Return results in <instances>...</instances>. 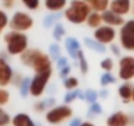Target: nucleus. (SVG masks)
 I'll use <instances>...</instances> for the list:
<instances>
[{
    "label": "nucleus",
    "instance_id": "nucleus-1",
    "mask_svg": "<svg viewBox=\"0 0 134 126\" xmlns=\"http://www.w3.org/2000/svg\"><path fill=\"white\" fill-rule=\"evenodd\" d=\"M20 56V60L24 66L30 67L34 74L37 72H45V71H53V60L49 56V54L43 53L38 49H26Z\"/></svg>",
    "mask_w": 134,
    "mask_h": 126
},
{
    "label": "nucleus",
    "instance_id": "nucleus-2",
    "mask_svg": "<svg viewBox=\"0 0 134 126\" xmlns=\"http://www.w3.org/2000/svg\"><path fill=\"white\" fill-rule=\"evenodd\" d=\"M91 12L92 9L86 0H71L70 4L63 11V16L70 24L82 25L87 21Z\"/></svg>",
    "mask_w": 134,
    "mask_h": 126
},
{
    "label": "nucleus",
    "instance_id": "nucleus-3",
    "mask_svg": "<svg viewBox=\"0 0 134 126\" xmlns=\"http://www.w3.org/2000/svg\"><path fill=\"white\" fill-rule=\"evenodd\" d=\"M4 43H5L7 54L16 56V55H21L28 49L29 38L23 32L11 30V32H7L4 34Z\"/></svg>",
    "mask_w": 134,
    "mask_h": 126
},
{
    "label": "nucleus",
    "instance_id": "nucleus-4",
    "mask_svg": "<svg viewBox=\"0 0 134 126\" xmlns=\"http://www.w3.org/2000/svg\"><path fill=\"white\" fill-rule=\"evenodd\" d=\"M74 114V110L69 104H62V105H54L46 112L45 119L50 125H59L63 123L67 119H71Z\"/></svg>",
    "mask_w": 134,
    "mask_h": 126
},
{
    "label": "nucleus",
    "instance_id": "nucleus-5",
    "mask_svg": "<svg viewBox=\"0 0 134 126\" xmlns=\"http://www.w3.org/2000/svg\"><path fill=\"white\" fill-rule=\"evenodd\" d=\"M34 25V20L33 17L26 13V12H23V11H16L12 17L9 19V28L11 30H16V32H28L33 28Z\"/></svg>",
    "mask_w": 134,
    "mask_h": 126
},
{
    "label": "nucleus",
    "instance_id": "nucleus-6",
    "mask_svg": "<svg viewBox=\"0 0 134 126\" xmlns=\"http://www.w3.org/2000/svg\"><path fill=\"white\" fill-rule=\"evenodd\" d=\"M120 45L126 51H134V19L127 20L118 30Z\"/></svg>",
    "mask_w": 134,
    "mask_h": 126
},
{
    "label": "nucleus",
    "instance_id": "nucleus-7",
    "mask_svg": "<svg viewBox=\"0 0 134 126\" xmlns=\"http://www.w3.org/2000/svg\"><path fill=\"white\" fill-rule=\"evenodd\" d=\"M53 71H45V72H37L34 76L30 79V88H29V95L33 97H40L43 95L49 80L51 79Z\"/></svg>",
    "mask_w": 134,
    "mask_h": 126
},
{
    "label": "nucleus",
    "instance_id": "nucleus-8",
    "mask_svg": "<svg viewBox=\"0 0 134 126\" xmlns=\"http://www.w3.org/2000/svg\"><path fill=\"white\" fill-rule=\"evenodd\" d=\"M118 79L122 82H131L134 79V56L124 55L118 60Z\"/></svg>",
    "mask_w": 134,
    "mask_h": 126
},
{
    "label": "nucleus",
    "instance_id": "nucleus-9",
    "mask_svg": "<svg viewBox=\"0 0 134 126\" xmlns=\"http://www.w3.org/2000/svg\"><path fill=\"white\" fill-rule=\"evenodd\" d=\"M116 37H117L116 28L105 25V24H103L101 26H99L93 32V38L103 45H110L112 42H114Z\"/></svg>",
    "mask_w": 134,
    "mask_h": 126
},
{
    "label": "nucleus",
    "instance_id": "nucleus-10",
    "mask_svg": "<svg viewBox=\"0 0 134 126\" xmlns=\"http://www.w3.org/2000/svg\"><path fill=\"white\" fill-rule=\"evenodd\" d=\"M13 75L15 72L11 65L8 63V60L3 56H0V87H8L9 84H12Z\"/></svg>",
    "mask_w": 134,
    "mask_h": 126
},
{
    "label": "nucleus",
    "instance_id": "nucleus-11",
    "mask_svg": "<svg viewBox=\"0 0 134 126\" xmlns=\"http://www.w3.org/2000/svg\"><path fill=\"white\" fill-rule=\"evenodd\" d=\"M130 121H131L130 114H127L122 110H117L107 118L105 123H107V126H130V123H131Z\"/></svg>",
    "mask_w": 134,
    "mask_h": 126
},
{
    "label": "nucleus",
    "instance_id": "nucleus-12",
    "mask_svg": "<svg viewBox=\"0 0 134 126\" xmlns=\"http://www.w3.org/2000/svg\"><path fill=\"white\" fill-rule=\"evenodd\" d=\"M133 2L131 0H110L109 9L120 16H126L131 12Z\"/></svg>",
    "mask_w": 134,
    "mask_h": 126
},
{
    "label": "nucleus",
    "instance_id": "nucleus-13",
    "mask_svg": "<svg viewBox=\"0 0 134 126\" xmlns=\"http://www.w3.org/2000/svg\"><path fill=\"white\" fill-rule=\"evenodd\" d=\"M101 17H103V24L105 25H109V26H113V28H120L124 25L125 20H124V16H120L117 13H114L113 11H110L109 8L104 12H101Z\"/></svg>",
    "mask_w": 134,
    "mask_h": 126
},
{
    "label": "nucleus",
    "instance_id": "nucleus-14",
    "mask_svg": "<svg viewBox=\"0 0 134 126\" xmlns=\"http://www.w3.org/2000/svg\"><path fill=\"white\" fill-rule=\"evenodd\" d=\"M64 49H66L67 54H69V56H71V59L76 60L78 53L82 47H80V42L75 37H66L64 38Z\"/></svg>",
    "mask_w": 134,
    "mask_h": 126
},
{
    "label": "nucleus",
    "instance_id": "nucleus-15",
    "mask_svg": "<svg viewBox=\"0 0 134 126\" xmlns=\"http://www.w3.org/2000/svg\"><path fill=\"white\" fill-rule=\"evenodd\" d=\"M133 85L130 82H124L118 87V96L124 104L131 102V95H133Z\"/></svg>",
    "mask_w": 134,
    "mask_h": 126
},
{
    "label": "nucleus",
    "instance_id": "nucleus-16",
    "mask_svg": "<svg viewBox=\"0 0 134 126\" xmlns=\"http://www.w3.org/2000/svg\"><path fill=\"white\" fill-rule=\"evenodd\" d=\"M43 5L49 12H62L69 5V0H43Z\"/></svg>",
    "mask_w": 134,
    "mask_h": 126
},
{
    "label": "nucleus",
    "instance_id": "nucleus-17",
    "mask_svg": "<svg viewBox=\"0 0 134 126\" xmlns=\"http://www.w3.org/2000/svg\"><path fill=\"white\" fill-rule=\"evenodd\" d=\"M12 126H37L28 113H17L11 121Z\"/></svg>",
    "mask_w": 134,
    "mask_h": 126
},
{
    "label": "nucleus",
    "instance_id": "nucleus-18",
    "mask_svg": "<svg viewBox=\"0 0 134 126\" xmlns=\"http://www.w3.org/2000/svg\"><path fill=\"white\" fill-rule=\"evenodd\" d=\"M54 105H57V101L54 97H47L45 100H41L38 102L34 104V110L37 113H42V112H47L50 108H53Z\"/></svg>",
    "mask_w": 134,
    "mask_h": 126
},
{
    "label": "nucleus",
    "instance_id": "nucleus-19",
    "mask_svg": "<svg viewBox=\"0 0 134 126\" xmlns=\"http://www.w3.org/2000/svg\"><path fill=\"white\" fill-rule=\"evenodd\" d=\"M86 24H87L88 28H91V29H93V30L97 29L99 26L103 25V17H101V13H100V12H95V11H92V12L90 13V16H88Z\"/></svg>",
    "mask_w": 134,
    "mask_h": 126
},
{
    "label": "nucleus",
    "instance_id": "nucleus-20",
    "mask_svg": "<svg viewBox=\"0 0 134 126\" xmlns=\"http://www.w3.org/2000/svg\"><path fill=\"white\" fill-rule=\"evenodd\" d=\"M88 5L91 7L92 11L95 12H104L109 8V4H110V0H87Z\"/></svg>",
    "mask_w": 134,
    "mask_h": 126
},
{
    "label": "nucleus",
    "instance_id": "nucleus-21",
    "mask_svg": "<svg viewBox=\"0 0 134 126\" xmlns=\"http://www.w3.org/2000/svg\"><path fill=\"white\" fill-rule=\"evenodd\" d=\"M83 42H84V45H86L90 50H93V51H96V53H105V50H107V49H105V45L97 42L95 38L86 37V38L83 39Z\"/></svg>",
    "mask_w": 134,
    "mask_h": 126
},
{
    "label": "nucleus",
    "instance_id": "nucleus-22",
    "mask_svg": "<svg viewBox=\"0 0 134 126\" xmlns=\"http://www.w3.org/2000/svg\"><path fill=\"white\" fill-rule=\"evenodd\" d=\"M76 99H82L84 100V92L80 91V89H72V91H69L66 95H64V104H71L74 102Z\"/></svg>",
    "mask_w": 134,
    "mask_h": 126
},
{
    "label": "nucleus",
    "instance_id": "nucleus-23",
    "mask_svg": "<svg viewBox=\"0 0 134 126\" xmlns=\"http://www.w3.org/2000/svg\"><path fill=\"white\" fill-rule=\"evenodd\" d=\"M60 17H62L60 12H50L49 15H46V16L43 17V22H42V24H43L45 28L49 29L50 26H54Z\"/></svg>",
    "mask_w": 134,
    "mask_h": 126
},
{
    "label": "nucleus",
    "instance_id": "nucleus-24",
    "mask_svg": "<svg viewBox=\"0 0 134 126\" xmlns=\"http://www.w3.org/2000/svg\"><path fill=\"white\" fill-rule=\"evenodd\" d=\"M66 36V29L64 26L60 24V22H57L54 25V29H53V38L57 41V42H60Z\"/></svg>",
    "mask_w": 134,
    "mask_h": 126
},
{
    "label": "nucleus",
    "instance_id": "nucleus-25",
    "mask_svg": "<svg viewBox=\"0 0 134 126\" xmlns=\"http://www.w3.org/2000/svg\"><path fill=\"white\" fill-rule=\"evenodd\" d=\"M63 87L67 91L76 89L79 87V79L76 76H67L66 79H63Z\"/></svg>",
    "mask_w": 134,
    "mask_h": 126
},
{
    "label": "nucleus",
    "instance_id": "nucleus-26",
    "mask_svg": "<svg viewBox=\"0 0 134 126\" xmlns=\"http://www.w3.org/2000/svg\"><path fill=\"white\" fill-rule=\"evenodd\" d=\"M76 60L79 62V68H80L82 74H87L88 70H90V66H88V62H87L86 55H84V53H83L82 49H80L79 53H78V58H76Z\"/></svg>",
    "mask_w": 134,
    "mask_h": 126
},
{
    "label": "nucleus",
    "instance_id": "nucleus-27",
    "mask_svg": "<svg viewBox=\"0 0 134 126\" xmlns=\"http://www.w3.org/2000/svg\"><path fill=\"white\" fill-rule=\"evenodd\" d=\"M49 56L51 58V60H57L59 56H62V49L58 42H54L49 46Z\"/></svg>",
    "mask_w": 134,
    "mask_h": 126
},
{
    "label": "nucleus",
    "instance_id": "nucleus-28",
    "mask_svg": "<svg viewBox=\"0 0 134 126\" xmlns=\"http://www.w3.org/2000/svg\"><path fill=\"white\" fill-rule=\"evenodd\" d=\"M97 99H99V92H97L96 89H91V88H90V89L84 91V100H86L88 104L96 102Z\"/></svg>",
    "mask_w": 134,
    "mask_h": 126
},
{
    "label": "nucleus",
    "instance_id": "nucleus-29",
    "mask_svg": "<svg viewBox=\"0 0 134 126\" xmlns=\"http://www.w3.org/2000/svg\"><path fill=\"white\" fill-rule=\"evenodd\" d=\"M29 88H30V78H25L24 76L23 82L19 85V89H20V93H21L23 97H26L29 95Z\"/></svg>",
    "mask_w": 134,
    "mask_h": 126
},
{
    "label": "nucleus",
    "instance_id": "nucleus-30",
    "mask_svg": "<svg viewBox=\"0 0 134 126\" xmlns=\"http://www.w3.org/2000/svg\"><path fill=\"white\" fill-rule=\"evenodd\" d=\"M100 68L105 72H112V70L114 68V62L112 58H104L100 62Z\"/></svg>",
    "mask_w": 134,
    "mask_h": 126
},
{
    "label": "nucleus",
    "instance_id": "nucleus-31",
    "mask_svg": "<svg viewBox=\"0 0 134 126\" xmlns=\"http://www.w3.org/2000/svg\"><path fill=\"white\" fill-rule=\"evenodd\" d=\"M116 83V78L110 74V72H105L100 76V85L101 87H108L109 84Z\"/></svg>",
    "mask_w": 134,
    "mask_h": 126
},
{
    "label": "nucleus",
    "instance_id": "nucleus-32",
    "mask_svg": "<svg viewBox=\"0 0 134 126\" xmlns=\"http://www.w3.org/2000/svg\"><path fill=\"white\" fill-rule=\"evenodd\" d=\"M9 25V17L5 11L0 9V34H2Z\"/></svg>",
    "mask_w": 134,
    "mask_h": 126
},
{
    "label": "nucleus",
    "instance_id": "nucleus-33",
    "mask_svg": "<svg viewBox=\"0 0 134 126\" xmlns=\"http://www.w3.org/2000/svg\"><path fill=\"white\" fill-rule=\"evenodd\" d=\"M21 3L28 11H37L41 5V0H21Z\"/></svg>",
    "mask_w": 134,
    "mask_h": 126
},
{
    "label": "nucleus",
    "instance_id": "nucleus-34",
    "mask_svg": "<svg viewBox=\"0 0 134 126\" xmlns=\"http://www.w3.org/2000/svg\"><path fill=\"white\" fill-rule=\"evenodd\" d=\"M101 113H103V108L97 101L93 102V104H90V108H88V116L90 117H96Z\"/></svg>",
    "mask_w": 134,
    "mask_h": 126
},
{
    "label": "nucleus",
    "instance_id": "nucleus-35",
    "mask_svg": "<svg viewBox=\"0 0 134 126\" xmlns=\"http://www.w3.org/2000/svg\"><path fill=\"white\" fill-rule=\"evenodd\" d=\"M9 100H11V95L8 89H5V87H0V106L7 105Z\"/></svg>",
    "mask_w": 134,
    "mask_h": 126
},
{
    "label": "nucleus",
    "instance_id": "nucleus-36",
    "mask_svg": "<svg viewBox=\"0 0 134 126\" xmlns=\"http://www.w3.org/2000/svg\"><path fill=\"white\" fill-rule=\"evenodd\" d=\"M12 118L8 114V112H5L3 109V106H0V126H8L11 123Z\"/></svg>",
    "mask_w": 134,
    "mask_h": 126
},
{
    "label": "nucleus",
    "instance_id": "nucleus-37",
    "mask_svg": "<svg viewBox=\"0 0 134 126\" xmlns=\"http://www.w3.org/2000/svg\"><path fill=\"white\" fill-rule=\"evenodd\" d=\"M57 67L60 70V68H63V67H66V66H69V58H67V56H59L57 60Z\"/></svg>",
    "mask_w": 134,
    "mask_h": 126
},
{
    "label": "nucleus",
    "instance_id": "nucleus-38",
    "mask_svg": "<svg viewBox=\"0 0 134 126\" xmlns=\"http://www.w3.org/2000/svg\"><path fill=\"white\" fill-rule=\"evenodd\" d=\"M70 72H71V67L69 65V66H66V67H63V68L59 70V78L66 79L67 76H70Z\"/></svg>",
    "mask_w": 134,
    "mask_h": 126
},
{
    "label": "nucleus",
    "instance_id": "nucleus-39",
    "mask_svg": "<svg viewBox=\"0 0 134 126\" xmlns=\"http://www.w3.org/2000/svg\"><path fill=\"white\" fill-rule=\"evenodd\" d=\"M121 45H117V43H114V42H112L110 43V50L113 51V54L114 55H117V56H120L121 55Z\"/></svg>",
    "mask_w": 134,
    "mask_h": 126
},
{
    "label": "nucleus",
    "instance_id": "nucleus-40",
    "mask_svg": "<svg viewBox=\"0 0 134 126\" xmlns=\"http://www.w3.org/2000/svg\"><path fill=\"white\" fill-rule=\"evenodd\" d=\"M82 119L80 118H78V117H75V118H71V121H70V125L69 126H80L82 125Z\"/></svg>",
    "mask_w": 134,
    "mask_h": 126
},
{
    "label": "nucleus",
    "instance_id": "nucleus-41",
    "mask_svg": "<svg viewBox=\"0 0 134 126\" xmlns=\"http://www.w3.org/2000/svg\"><path fill=\"white\" fill-rule=\"evenodd\" d=\"M108 89H105V87H104V89H101L100 92H99V97H101V99H107L108 97Z\"/></svg>",
    "mask_w": 134,
    "mask_h": 126
},
{
    "label": "nucleus",
    "instance_id": "nucleus-42",
    "mask_svg": "<svg viewBox=\"0 0 134 126\" xmlns=\"http://www.w3.org/2000/svg\"><path fill=\"white\" fill-rule=\"evenodd\" d=\"M3 4H4V8H8V9H9V8H12V7H13L15 2H4Z\"/></svg>",
    "mask_w": 134,
    "mask_h": 126
},
{
    "label": "nucleus",
    "instance_id": "nucleus-43",
    "mask_svg": "<svg viewBox=\"0 0 134 126\" xmlns=\"http://www.w3.org/2000/svg\"><path fill=\"white\" fill-rule=\"evenodd\" d=\"M80 126H95V125L92 122H90V121H84V122H82Z\"/></svg>",
    "mask_w": 134,
    "mask_h": 126
},
{
    "label": "nucleus",
    "instance_id": "nucleus-44",
    "mask_svg": "<svg viewBox=\"0 0 134 126\" xmlns=\"http://www.w3.org/2000/svg\"><path fill=\"white\" fill-rule=\"evenodd\" d=\"M131 101L134 102V85H133V95H131Z\"/></svg>",
    "mask_w": 134,
    "mask_h": 126
},
{
    "label": "nucleus",
    "instance_id": "nucleus-45",
    "mask_svg": "<svg viewBox=\"0 0 134 126\" xmlns=\"http://www.w3.org/2000/svg\"><path fill=\"white\" fill-rule=\"evenodd\" d=\"M131 2H133V7H131V12L134 13V0H131Z\"/></svg>",
    "mask_w": 134,
    "mask_h": 126
},
{
    "label": "nucleus",
    "instance_id": "nucleus-46",
    "mask_svg": "<svg viewBox=\"0 0 134 126\" xmlns=\"http://www.w3.org/2000/svg\"><path fill=\"white\" fill-rule=\"evenodd\" d=\"M2 2L4 3V2H16V0H2Z\"/></svg>",
    "mask_w": 134,
    "mask_h": 126
},
{
    "label": "nucleus",
    "instance_id": "nucleus-47",
    "mask_svg": "<svg viewBox=\"0 0 134 126\" xmlns=\"http://www.w3.org/2000/svg\"><path fill=\"white\" fill-rule=\"evenodd\" d=\"M86 2H87V0H86Z\"/></svg>",
    "mask_w": 134,
    "mask_h": 126
}]
</instances>
